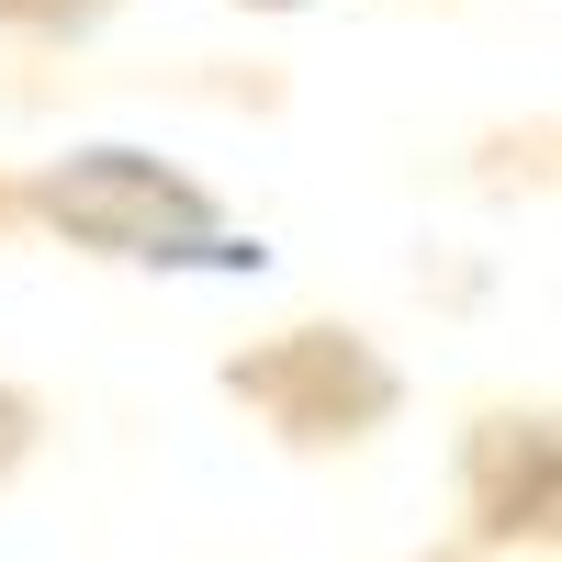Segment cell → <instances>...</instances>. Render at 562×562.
I'll return each instance as SVG.
<instances>
[{"mask_svg": "<svg viewBox=\"0 0 562 562\" xmlns=\"http://www.w3.org/2000/svg\"><path fill=\"white\" fill-rule=\"evenodd\" d=\"M102 23H113V0H0V34H23V45H79Z\"/></svg>", "mask_w": 562, "mask_h": 562, "instance_id": "cell-4", "label": "cell"}, {"mask_svg": "<svg viewBox=\"0 0 562 562\" xmlns=\"http://www.w3.org/2000/svg\"><path fill=\"white\" fill-rule=\"evenodd\" d=\"M12 214L45 225V237H68V248H90V259H124V270H225V281L270 270V248L203 192L192 169L158 158V147H124V135L68 147L34 180H12Z\"/></svg>", "mask_w": 562, "mask_h": 562, "instance_id": "cell-1", "label": "cell"}, {"mask_svg": "<svg viewBox=\"0 0 562 562\" xmlns=\"http://www.w3.org/2000/svg\"><path fill=\"white\" fill-rule=\"evenodd\" d=\"M34 439H45V405H34L23 383H0V484H12L23 461H34Z\"/></svg>", "mask_w": 562, "mask_h": 562, "instance_id": "cell-5", "label": "cell"}, {"mask_svg": "<svg viewBox=\"0 0 562 562\" xmlns=\"http://www.w3.org/2000/svg\"><path fill=\"white\" fill-rule=\"evenodd\" d=\"M225 394H237L281 450H360L405 405V371L371 349L360 326H281V338L225 360Z\"/></svg>", "mask_w": 562, "mask_h": 562, "instance_id": "cell-2", "label": "cell"}, {"mask_svg": "<svg viewBox=\"0 0 562 562\" xmlns=\"http://www.w3.org/2000/svg\"><path fill=\"white\" fill-rule=\"evenodd\" d=\"M461 518H473L484 562L506 540H551V416L540 405L473 416V439H461Z\"/></svg>", "mask_w": 562, "mask_h": 562, "instance_id": "cell-3", "label": "cell"}, {"mask_svg": "<svg viewBox=\"0 0 562 562\" xmlns=\"http://www.w3.org/2000/svg\"><path fill=\"white\" fill-rule=\"evenodd\" d=\"M428 562H484V551H473V540H450V551H428Z\"/></svg>", "mask_w": 562, "mask_h": 562, "instance_id": "cell-7", "label": "cell"}, {"mask_svg": "<svg viewBox=\"0 0 562 562\" xmlns=\"http://www.w3.org/2000/svg\"><path fill=\"white\" fill-rule=\"evenodd\" d=\"M237 12H315V0H237Z\"/></svg>", "mask_w": 562, "mask_h": 562, "instance_id": "cell-6", "label": "cell"}]
</instances>
